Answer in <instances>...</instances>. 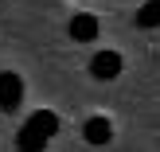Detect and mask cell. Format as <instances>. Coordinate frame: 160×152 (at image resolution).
I'll return each mask as SVG.
<instances>
[{
  "label": "cell",
  "mask_w": 160,
  "mask_h": 152,
  "mask_svg": "<svg viewBox=\"0 0 160 152\" xmlns=\"http://www.w3.org/2000/svg\"><path fill=\"white\" fill-rule=\"evenodd\" d=\"M121 66H125V62H121L117 51H102V55L90 59V74L98 78V82H113V78L121 74Z\"/></svg>",
  "instance_id": "cell-1"
},
{
  "label": "cell",
  "mask_w": 160,
  "mask_h": 152,
  "mask_svg": "<svg viewBox=\"0 0 160 152\" xmlns=\"http://www.w3.org/2000/svg\"><path fill=\"white\" fill-rule=\"evenodd\" d=\"M67 31H70L74 43H94V39H98V16L74 12V16H70V23H67Z\"/></svg>",
  "instance_id": "cell-2"
},
{
  "label": "cell",
  "mask_w": 160,
  "mask_h": 152,
  "mask_svg": "<svg viewBox=\"0 0 160 152\" xmlns=\"http://www.w3.org/2000/svg\"><path fill=\"white\" fill-rule=\"evenodd\" d=\"M23 101V78L16 70H4L0 74V109H16Z\"/></svg>",
  "instance_id": "cell-3"
},
{
  "label": "cell",
  "mask_w": 160,
  "mask_h": 152,
  "mask_svg": "<svg viewBox=\"0 0 160 152\" xmlns=\"http://www.w3.org/2000/svg\"><path fill=\"white\" fill-rule=\"evenodd\" d=\"M23 125H28L31 133H39L43 140H51L55 133H59V113H55V109H35V113H31Z\"/></svg>",
  "instance_id": "cell-4"
},
{
  "label": "cell",
  "mask_w": 160,
  "mask_h": 152,
  "mask_svg": "<svg viewBox=\"0 0 160 152\" xmlns=\"http://www.w3.org/2000/svg\"><path fill=\"white\" fill-rule=\"evenodd\" d=\"M82 137L90 140V145H109V140H113V125H109V117H90V121L82 125Z\"/></svg>",
  "instance_id": "cell-5"
},
{
  "label": "cell",
  "mask_w": 160,
  "mask_h": 152,
  "mask_svg": "<svg viewBox=\"0 0 160 152\" xmlns=\"http://www.w3.org/2000/svg\"><path fill=\"white\" fill-rule=\"evenodd\" d=\"M43 145H47V140L39 137V133H31L28 125L16 133V148H20V152H43Z\"/></svg>",
  "instance_id": "cell-6"
},
{
  "label": "cell",
  "mask_w": 160,
  "mask_h": 152,
  "mask_svg": "<svg viewBox=\"0 0 160 152\" xmlns=\"http://www.w3.org/2000/svg\"><path fill=\"white\" fill-rule=\"evenodd\" d=\"M137 27H160V0H148L137 8Z\"/></svg>",
  "instance_id": "cell-7"
}]
</instances>
